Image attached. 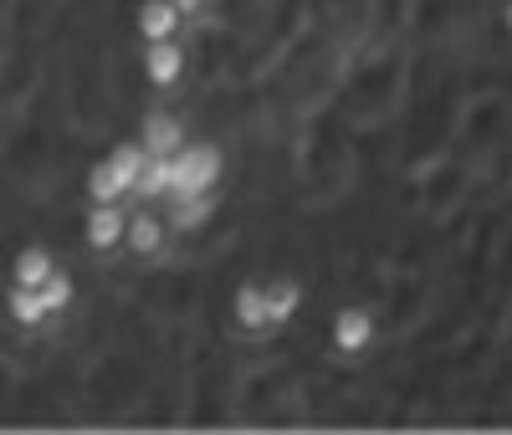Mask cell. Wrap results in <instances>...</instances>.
<instances>
[{
	"instance_id": "6da1fadb",
	"label": "cell",
	"mask_w": 512,
	"mask_h": 435,
	"mask_svg": "<svg viewBox=\"0 0 512 435\" xmlns=\"http://www.w3.org/2000/svg\"><path fill=\"white\" fill-rule=\"evenodd\" d=\"M139 98L216 215L0 323V430L512 435V0H0V272Z\"/></svg>"
},
{
	"instance_id": "7a4b0ae2",
	"label": "cell",
	"mask_w": 512,
	"mask_h": 435,
	"mask_svg": "<svg viewBox=\"0 0 512 435\" xmlns=\"http://www.w3.org/2000/svg\"><path fill=\"white\" fill-rule=\"evenodd\" d=\"M221 174H226V154H221L216 139H185V149L169 154V195H175V200L205 195V190L221 185Z\"/></svg>"
},
{
	"instance_id": "3957f363",
	"label": "cell",
	"mask_w": 512,
	"mask_h": 435,
	"mask_svg": "<svg viewBox=\"0 0 512 435\" xmlns=\"http://www.w3.org/2000/svg\"><path fill=\"white\" fill-rule=\"evenodd\" d=\"M123 226H128V205L108 200V205H82L77 215V236L88 251H123Z\"/></svg>"
},
{
	"instance_id": "277c9868",
	"label": "cell",
	"mask_w": 512,
	"mask_h": 435,
	"mask_svg": "<svg viewBox=\"0 0 512 435\" xmlns=\"http://www.w3.org/2000/svg\"><path fill=\"white\" fill-rule=\"evenodd\" d=\"M57 267H62V256H57L52 241H21V246L6 256V282H16V287H41Z\"/></svg>"
},
{
	"instance_id": "5b68a950",
	"label": "cell",
	"mask_w": 512,
	"mask_h": 435,
	"mask_svg": "<svg viewBox=\"0 0 512 435\" xmlns=\"http://www.w3.org/2000/svg\"><path fill=\"white\" fill-rule=\"evenodd\" d=\"M164 241H169V231H164V215L154 205H134V210H128V226H123V251L128 256H154Z\"/></svg>"
},
{
	"instance_id": "8992f818",
	"label": "cell",
	"mask_w": 512,
	"mask_h": 435,
	"mask_svg": "<svg viewBox=\"0 0 512 435\" xmlns=\"http://www.w3.org/2000/svg\"><path fill=\"white\" fill-rule=\"evenodd\" d=\"M0 313H6V323H16V328H41V323H47L41 292L36 287H16V282L0 287Z\"/></svg>"
},
{
	"instance_id": "52a82bcc",
	"label": "cell",
	"mask_w": 512,
	"mask_h": 435,
	"mask_svg": "<svg viewBox=\"0 0 512 435\" xmlns=\"http://www.w3.org/2000/svg\"><path fill=\"white\" fill-rule=\"evenodd\" d=\"M164 195H169V159L149 154V159H144V169H139V180H134V190H128V200H123V205H159Z\"/></svg>"
},
{
	"instance_id": "ba28073f",
	"label": "cell",
	"mask_w": 512,
	"mask_h": 435,
	"mask_svg": "<svg viewBox=\"0 0 512 435\" xmlns=\"http://www.w3.org/2000/svg\"><path fill=\"white\" fill-rule=\"evenodd\" d=\"M36 292H41V308H47V318H62L72 302H77V272H72V267H57Z\"/></svg>"
}]
</instances>
